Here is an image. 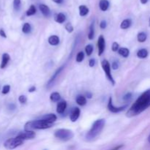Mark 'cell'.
I'll return each instance as SVG.
<instances>
[{
    "label": "cell",
    "instance_id": "cell-41",
    "mask_svg": "<svg viewBox=\"0 0 150 150\" xmlns=\"http://www.w3.org/2000/svg\"><path fill=\"white\" fill-rule=\"evenodd\" d=\"M52 1H54L55 3H57V4H62L64 0H52Z\"/></svg>",
    "mask_w": 150,
    "mask_h": 150
},
{
    "label": "cell",
    "instance_id": "cell-28",
    "mask_svg": "<svg viewBox=\"0 0 150 150\" xmlns=\"http://www.w3.org/2000/svg\"><path fill=\"white\" fill-rule=\"evenodd\" d=\"M83 59H84V54H83V51H80V52L78 53L77 56H76V62H81Z\"/></svg>",
    "mask_w": 150,
    "mask_h": 150
},
{
    "label": "cell",
    "instance_id": "cell-44",
    "mask_svg": "<svg viewBox=\"0 0 150 150\" xmlns=\"http://www.w3.org/2000/svg\"><path fill=\"white\" fill-rule=\"evenodd\" d=\"M122 146H117V147H116V148H114V149H120V148H121Z\"/></svg>",
    "mask_w": 150,
    "mask_h": 150
},
{
    "label": "cell",
    "instance_id": "cell-3",
    "mask_svg": "<svg viewBox=\"0 0 150 150\" xmlns=\"http://www.w3.org/2000/svg\"><path fill=\"white\" fill-rule=\"evenodd\" d=\"M104 125H105V120H103V119L95 121L92 125V128L86 134V139L87 140H92L95 137H97L101 133V131L103 129Z\"/></svg>",
    "mask_w": 150,
    "mask_h": 150
},
{
    "label": "cell",
    "instance_id": "cell-23",
    "mask_svg": "<svg viewBox=\"0 0 150 150\" xmlns=\"http://www.w3.org/2000/svg\"><path fill=\"white\" fill-rule=\"evenodd\" d=\"M76 103L79 104V105H85L86 104V99L85 97L83 96H78L76 98Z\"/></svg>",
    "mask_w": 150,
    "mask_h": 150
},
{
    "label": "cell",
    "instance_id": "cell-37",
    "mask_svg": "<svg viewBox=\"0 0 150 150\" xmlns=\"http://www.w3.org/2000/svg\"><path fill=\"white\" fill-rule=\"evenodd\" d=\"M106 26H107V24H106V22H105V21H102L100 22V28L102 29H105Z\"/></svg>",
    "mask_w": 150,
    "mask_h": 150
},
{
    "label": "cell",
    "instance_id": "cell-26",
    "mask_svg": "<svg viewBox=\"0 0 150 150\" xmlns=\"http://www.w3.org/2000/svg\"><path fill=\"white\" fill-rule=\"evenodd\" d=\"M36 13V7L34 5H31L30 7L29 8V10L26 11V16H31L32 15L35 14Z\"/></svg>",
    "mask_w": 150,
    "mask_h": 150
},
{
    "label": "cell",
    "instance_id": "cell-17",
    "mask_svg": "<svg viewBox=\"0 0 150 150\" xmlns=\"http://www.w3.org/2000/svg\"><path fill=\"white\" fill-rule=\"evenodd\" d=\"M41 119H43V120H47V121L50 122L54 123V122L57 120V116L54 114H46V115L43 116Z\"/></svg>",
    "mask_w": 150,
    "mask_h": 150
},
{
    "label": "cell",
    "instance_id": "cell-18",
    "mask_svg": "<svg viewBox=\"0 0 150 150\" xmlns=\"http://www.w3.org/2000/svg\"><path fill=\"white\" fill-rule=\"evenodd\" d=\"M132 24V21L130 19H125V20L123 21L121 23V25H120V27L122 29H127L131 26Z\"/></svg>",
    "mask_w": 150,
    "mask_h": 150
},
{
    "label": "cell",
    "instance_id": "cell-10",
    "mask_svg": "<svg viewBox=\"0 0 150 150\" xmlns=\"http://www.w3.org/2000/svg\"><path fill=\"white\" fill-rule=\"evenodd\" d=\"M80 109L79 108H74L71 111V114H70V120H71L73 122H75L76 120L79 119V116H80Z\"/></svg>",
    "mask_w": 150,
    "mask_h": 150
},
{
    "label": "cell",
    "instance_id": "cell-1",
    "mask_svg": "<svg viewBox=\"0 0 150 150\" xmlns=\"http://www.w3.org/2000/svg\"><path fill=\"white\" fill-rule=\"evenodd\" d=\"M150 107V89L144 92L127 111V117L137 116Z\"/></svg>",
    "mask_w": 150,
    "mask_h": 150
},
{
    "label": "cell",
    "instance_id": "cell-11",
    "mask_svg": "<svg viewBox=\"0 0 150 150\" xmlns=\"http://www.w3.org/2000/svg\"><path fill=\"white\" fill-rule=\"evenodd\" d=\"M66 108H67V102L64 100L61 101V102H59L57 104V112L60 114H62V113H64V111H65Z\"/></svg>",
    "mask_w": 150,
    "mask_h": 150
},
{
    "label": "cell",
    "instance_id": "cell-5",
    "mask_svg": "<svg viewBox=\"0 0 150 150\" xmlns=\"http://www.w3.org/2000/svg\"><path fill=\"white\" fill-rule=\"evenodd\" d=\"M23 139H19V138H18L16 136V138H10V139H7L4 143V146L6 149H13L18 147V146H21V144H23Z\"/></svg>",
    "mask_w": 150,
    "mask_h": 150
},
{
    "label": "cell",
    "instance_id": "cell-16",
    "mask_svg": "<svg viewBox=\"0 0 150 150\" xmlns=\"http://www.w3.org/2000/svg\"><path fill=\"white\" fill-rule=\"evenodd\" d=\"M55 21L59 23H63L66 21V16L62 13H59L56 16Z\"/></svg>",
    "mask_w": 150,
    "mask_h": 150
},
{
    "label": "cell",
    "instance_id": "cell-22",
    "mask_svg": "<svg viewBox=\"0 0 150 150\" xmlns=\"http://www.w3.org/2000/svg\"><path fill=\"white\" fill-rule=\"evenodd\" d=\"M50 99L52 102H58L60 99H61V96H60V94L58 92H54L50 96Z\"/></svg>",
    "mask_w": 150,
    "mask_h": 150
},
{
    "label": "cell",
    "instance_id": "cell-35",
    "mask_svg": "<svg viewBox=\"0 0 150 150\" xmlns=\"http://www.w3.org/2000/svg\"><path fill=\"white\" fill-rule=\"evenodd\" d=\"M131 98H132V94L130 93V92H128V93H127L125 95L123 99H124V100H130L131 99Z\"/></svg>",
    "mask_w": 150,
    "mask_h": 150
},
{
    "label": "cell",
    "instance_id": "cell-4",
    "mask_svg": "<svg viewBox=\"0 0 150 150\" xmlns=\"http://www.w3.org/2000/svg\"><path fill=\"white\" fill-rule=\"evenodd\" d=\"M54 136L57 139H59V140L64 141H69L71 139H73L74 134L73 132L70 130H67V129H59V130H56L54 133Z\"/></svg>",
    "mask_w": 150,
    "mask_h": 150
},
{
    "label": "cell",
    "instance_id": "cell-24",
    "mask_svg": "<svg viewBox=\"0 0 150 150\" xmlns=\"http://www.w3.org/2000/svg\"><path fill=\"white\" fill-rule=\"evenodd\" d=\"M146 38H147V36H146V34L144 33V32H140V33L138 34V35H137L138 41L140 42H145L146 40Z\"/></svg>",
    "mask_w": 150,
    "mask_h": 150
},
{
    "label": "cell",
    "instance_id": "cell-13",
    "mask_svg": "<svg viewBox=\"0 0 150 150\" xmlns=\"http://www.w3.org/2000/svg\"><path fill=\"white\" fill-rule=\"evenodd\" d=\"M10 55L8 54H4L2 55V60H1V64H0V68L4 69V67L7 66V64H8L9 61H10Z\"/></svg>",
    "mask_w": 150,
    "mask_h": 150
},
{
    "label": "cell",
    "instance_id": "cell-43",
    "mask_svg": "<svg viewBox=\"0 0 150 150\" xmlns=\"http://www.w3.org/2000/svg\"><path fill=\"white\" fill-rule=\"evenodd\" d=\"M86 95H87V98H92V94L88 93Z\"/></svg>",
    "mask_w": 150,
    "mask_h": 150
},
{
    "label": "cell",
    "instance_id": "cell-30",
    "mask_svg": "<svg viewBox=\"0 0 150 150\" xmlns=\"http://www.w3.org/2000/svg\"><path fill=\"white\" fill-rule=\"evenodd\" d=\"M13 7L16 11H18L21 8V0H14L13 1Z\"/></svg>",
    "mask_w": 150,
    "mask_h": 150
},
{
    "label": "cell",
    "instance_id": "cell-14",
    "mask_svg": "<svg viewBox=\"0 0 150 150\" xmlns=\"http://www.w3.org/2000/svg\"><path fill=\"white\" fill-rule=\"evenodd\" d=\"M59 42V38L57 35H52L48 38V43L51 45H57Z\"/></svg>",
    "mask_w": 150,
    "mask_h": 150
},
{
    "label": "cell",
    "instance_id": "cell-32",
    "mask_svg": "<svg viewBox=\"0 0 150 150\" xmlns=\"http://www.w3.org/2000/svg\"><path fill=\"white\" fill-rule=\"evenodd\" d=\"M18 100L21 103L24 104L26 103V101H27V98H26V97L25 96V95H21L18 98Z\"/></svg>",
    "mask_w": 150,
    "mask_h": 150
},
{
    "label": "cell",
    "instance_id": "cell-46",
    "mask_svg": "<svg viewBox=\"0 0 150 150\" xmlns=\"http://www.w3.org/2000/svg\"><path fill=\"white\" fill-rule=\"evenodd\" d=\"M149 26H150V20H149Z\"/></svg>",
    "mask_w": 150,
    "mask_h": 150
},
{
    "label": "cell",
    "instance_id": "cell-45",
    "mask_svg": "<svg viewBox=\"0 0 150 150\" xmlns=\"http://www.w3.org/2000/svg\"><path fill=\"white\" fill-rule=\"evenodd\" d=\"M148 142H149V143H150V134H149V137H148Z\"/></svg>",
    "mask_w": 150,
    "mask_h": 150
},
{
    "label": "cell",
    "instance_id": "cell-21",
    "mask_svg": "<svg viewBox=\"0 0 150 150\" xmlns=\"http://www.w3.org/2000/svg\"><path fill=\"white\" fill-rule=\"evenodd\" d=\"M118 52L120 55L122 56L123 57H125V58L128 57L129 54H130V51H129V49H127V48H120V49L118 50Z\"/></svg>",
    "mask_w": 150,
    "mask_h": 150
},
{
    "label": "cell",
    "instance_id": "cell-2",
    "mask_svg": "<svg viewBox=\"0 0 150 150\" xmlns=\"http://www.w3.org/2000/svg\"><path fill=\"white\" fill-rule=\"evenodd\" d=\"M53 123L47 121V120L41 119L39 120H34V121L28 122L25 124V130H45L50 128L52 126Z\"/></svg>",
    "mask_w": 150,
    "mask_h": 150
},
{
    "label": "cell",
    "instance_id": "cell-15",
    "mask_svg": "<svg viewBox=\"0 0 150 150\" xmlns=\"http://www.w3.org/2000/svg\"><path fill=\"white\" fill-rule=\"evenodd\" d=\"M100 8L102 11H106L109 7V2L108 0H100L99 3Z\"/></svg>",
    "mask_w": 150,
    "mask_h": 150
},
{
    "label": "cell",
    "instance_id": "cell-12",
    "mask_svg": "<svg viewBox=\"0 0 150 150\" xmlns=\"http://www.w3.org/2000/svg\"><path fill=\"white\" fill-rule=\"evenodd\" d=\"M39 8L40 10L41 13L43 14V16H46V17H48V16L51 15V10H50V8L47 5L43 4H41L39 6Z\"/></svg>",
    "mask_w": 150,
    "mask_h": 150
},
{
    "label": "cell",
    "instance_id": "cell-29",
    "mask_svg": "<svg viewBox=\"0 0 150 150\" xmlns=\"http://www.w3.org/2000/svg\"><path fill=\"white\" fill-rule=\"evenodd\" d=\"M85 51H86L87 56H90L92 54V52H93V46L91 44L87 45L85 47Z\"/></svg>",
    "mask_w": 150,
    "mask_h": 150
},
{
    "label": "cell",
    "instance_id": "cell-20",
    "mask_svg": "<svg viewBox=\"0 0 150 150\" xmlns=\"http://www.w3.org/2000/svg\"><path fill=\"white\" fill-rule=\"evenodd\" d=\"M89 13V9L85 5L79 6V14L81 16H85Z\"/></svg>",
    "mask_w": 150,
    "mask_h": 150
},
{
    "label": "cell",
    "instance_id": "cell-6",
    "mask_svg": "<svg viewBox=\"0 0 150 150\" xmlns=\"http://www.w3.org/2000/svg\"><path fill=\"white\" fill-rule=\"evenodd\" d=\"M101 65H102L103 69L104 72H105V75H106V77L108 78V80L111 82L113 85L115 84V81L114 80V78H113L112 75L111 73V66H110L109 62H108L107 60H103L102 62H101Z\"/></svg>",
    "mask_w": 150,
    "mask_h": 150
},
{
    "label": "cell",
    "instance_id": "cell-7",
    "mask_svg": "<svg viewBox=\"0 0 150 150\" xmlns=\"http://www.w3.org/2000/svg\"><path fill=\"white\" fill-rule=\"evenodd\" d=\"M18 138L21 139L23 140H27V139H32L35 137V133L33 130H25L23 132H21L17 136Z\"/></svg>",
    "mask_w": 150,
    "mask_h": 150
},
{
    "label": "cell",
    "instance_id": "cell-33",
    "mask_svg": "<svg viewBox=\"0 0 150 150\" xmlns=\"http://www.w3.org/2000/svg\"><path fill=\"white\" fill-rule=\"evenodd\" d=\"M10 85H5V86H4V87H3L2 89V94L6 95V94H7L9 92H10Z\"/></svg>",
    "mask_w": 150,
    "mask_h": 150
},
{
    "label": "cell",
    "instance_id": "cell-9",
    "mask_svg": "<svg viewBox=\"0 0 150 150\" xmlns=\"http://www.w3.org/2000/svg\"><path fill=\"white\" fill-rule=\"evenodd\" d=\"M98 55L101 56L105 50V39L103 36L100 35L98 38Z\"/></svg>",
    "mask_w": 150,
    "mask_h": 150
},
{
    "label": "cell",
    "instance_id": "cell-19",
    "mask_svg": "<svg viewBox=\"0 0 150 150\" xmlns=\"http://www.w3.org/2000/svg\"><path fill=\"white\" fill-rule=\"evenodd\" d=\"M148 56V51L145 48L140 49L137 52V57L140 59H145Z\"/></svg>",
    "mask_w": 150,
    "mask_h": 150
},
{
    "label": "cell",
    "instance_id": "cell-31",
    "mask_svg": "<svg viewBox=\"0 0 150 150\" xmlns=\"http://www.w3.org/2000/svg\"><path fill=\"white\" fill-rule=\"evenodd\" d=\"M65 29L69 33H71L73 31V26H72V24L70 23H67V24L65 25Z\"/></svg>",
    "mask_w": 150,
    "mask_h": 150
},
{
    "label": "cell",
    "instance_id": "cell-38",
    "mask_svg": "<svg viewBox=\"0 0 150 150\" xmlns=\"http://www.w3.org/2000/svg\"><path fill=\"white\" fill-rule=\"evenodd\" d=\"M89 64L90 67H94L95 64V59H91L89 62Z\"/></svg>",
    "mask_w": 150,
    "mask_h": 150
},
{
    "label": "cell",
    "instance_id": "cell-39",
    "mask_svg": "<svg viewBox=\"0 0 150 150\" xmlns=\"http://www.w3.org/2000/svg\"><path fill=\"white\" fill-rule=\"evenodd\" d=\"M0 36L2 37V38H7V35H6L5 32H4V31L2 29H0Z\"/></svg>",
    "mask_w": 150,
    "mask_h": 150
},
{
    "label": "cell",
    "instance_id": "cell-36",
    "mask_svg": "<svg viewBox=\"0 0 150 150\" xmlns=\"http://www.w3.org/2000/svg\"><path fill=\"white\" fill-rule=\"evenodd\" d=\"M119 66H120V64H119L118 61L113 62V63H112V68L114 69V70H117V69L119 68Z\"/></svg>",
    "mask_w": 150,
    "mask_h": 150
},
{
    "label": "cell",
    "instance_id": "cell-40",
    "mask_svg": "<svg viewBox=\"0 0 150 150\" xmlns=\"http://www.w3.org/2000/svg\"><path fill=\"white\" fill-rule=\"evenodd\" d=\"M36 90V88H35V86H32V87H30L29 89V92H35V91Z\"/></svg>",
    "mask_w": 150,
    "mask_h": 150
},
{
    "label": "cell",
    "instance_id": "cell-25",
    "mask_svg": "<svg viewBox=\"0 0 150 150\" xmlns=\"http://www.w3.org/2000/svg\"><path fill=\"white\" fill-rule=\"evenodd\" d=\"M31 25L28 23H25L22 27V32L25 34L29 33L31 32Z\"/></svg>",
    "mask_w": 150,
    "mask_h": 150
},
{
    "label": "cell",
    "instance_id": "cell-27",
    "mask_svg": "<svg viewBox=\"0 0 150 150\" xmlns=\"http://www.w3.org/2000/svg\"><path fill=\"white\" fill-rule=\"evenodd\" d=\"M94 35H95V31H94V23H92L91 24L90 28H89V32L88 34V38L89 40H92L94 38Z\"/></svg>",
    "mask_w": 150,
    "mask_h": 150
},
{
    "label": "cell",
    "instance_id": "cell-42",
    "mask_svg": "<svg viewBox=\"0 0 150 150\" xmlns=\"http://www.w3.org/2000/svg\"><path fill=\"white\" fill-rule=\"evenodd\" d=\"M148 1H149V0H141V2L142 3V4H146V3L148 2Z\"/></svg>",
    "mask_w": 150,
    "mask_h": 150
},
{
    "label": "cell",
    "instance_id": "cell-8",
    "mask_svg": "<svg viewBox=\"0 0 150 150\" xmlns=\"http://www.w3.org/2000/svg\"><path fill=\"white\" fill-rule=\"evenodd\" d=\"M127 108V105H124V106L122 107H115L112 103V98H109V101H108V108L110 111L113 113H119L120 111H123L124 109Z\"/></svg>",
    "mask_w": 150,
    "mask_h": 150
},
{
    "label": "cell",
    "instance_id": "cell-34",
    "mask_svg": "<svg viewBox=\"0 0 150 150\" xmlns=\"http://www.w3.org/2000/svg\"><path fill=\"white\" fill-rule=\"evenodd\" d=\"M119 48H120V45L117 43V42H114L112 45V51H117L119 50Z\"/></svg>",
    "mask_w": 150,
    "mask_h": 150
}]
</instances>
